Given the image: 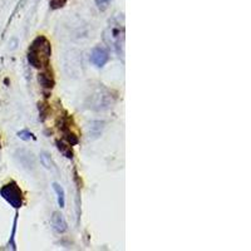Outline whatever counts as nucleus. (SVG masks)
Listing matches in <instances>:
<instances>
[{
  "label": "nucleus",
  "mask_w": 251,
  "mask_h": 251,
  "mask_svg": "<svg viewBox=\"0 0 251 251\" xmlns=\"http://www.w3.org/2000/svg\"><path fill=\"white\" fill-rule=\"evenodd\" d=\"M51 225H53V228L58 234H63L68 230V225H67V221L64 219L60 212H54L53 216H51Z\"/></svg>",
  "instance_id": "nucleus-6"
},
{
  "label": "nucleus",
  "mask_w": 251,
  "mask_h": 251,
  "mask_svg": "<svg viewBox=\"0 0 251 251\" xmlns=\"http://www.w3.org/2000/svg\"><path fill=\"white\" fill-rule=\"evenodd\" d=\"M55 145H57L58 150H59V152H62L64 156L67 157V158H73V151H72L71 149V145H66L64 142H60V141H57L55 142Z\"/></svg>",
  "instance_id": "nucleus-11"
},
{
  "label": "nucleus",
  "mask_w": 251,
  "mask_h": 251,
  "mask_svg": "<svg viewBox=\"0 0 251 251\" xmlns=\"http://www.w3.org/2000/svg\"><path fill=\"white\" fill-rule=\"evenodd\" d=\"M18 137L23 141H30L31 138H34V136H33V133H31L30 131H28V129H23V131L18 132Z\"/></svg>",
  "instance_id": "nucleus-14"
},
{
  "label": "nucleus",
  "mask_w": 251,
  "mask_h": 251,
  "mask_svg": "<svg viewBox=\"0 0 251 251\" xmlns=\"http://www.w3.org/2000/svg\"><path fill=\"white\" fill-rule=\"evenodd\" d=\"M67 1H68V0H50V6L53 9L62 8V6L64 5Z\"/></svg>",
  "instance_id": "nucleus-15"
},
{
  "label": "nucleus",
  "mask_w": 251,
  "mask_h": 251,
  "mask_svg": "<svg viewBox=\"0 0 251 251\" xmlns=\"http://www.w3.org/2000/svg\"><path fill=\"white\" fill-rule=\"evenodd\" d=\"M0 196L14 208H20L23 206V192L14 181L6 183L0 188Z\"/></svg>",
  "instance_id": "nucleus-3"
},
{
  "label": "nucleus",
  "mask_w": 251,
  "mask_h": 251,
  "mask_svg": "<svg viewBox=\"0 0 251 251\" xmlns=\"http://www.w3.org/2000/svg\"><path fill=\"white\" fill-rule=\"evenodd\" d=\"M38 80H39L40 86L43 87V88L51 89L53 88V86H54V79H53L51 75H49L48 72L39 73V75H38Z\"/></svg>",
  "instance_id": "nucleus-8"
},
{
  "label": "nucleus",
  "mask_w": 251,
  "mask_h": 251,
  "mask_svg": "<svg viewBox=\"0 0 251 251\" xmlns=\"http://www.w3.org/2000/svg\"><path fill=\"white\" fill-rule=\"evenodd\" d=\"M93 100L91 103V108L93 109H106L111 106L113 103V100H112V96L108 93V92H98V93L93 94Z\"/></svg>",
  "instance_id": "nucleus-4"
},
{
  "label": "nucleus",
  "mask_w": 251,
  "mask_h": 251,
  "mask_svg": "<svg viewBox=\"0 0 251 251\" xmlns=\"http://www.w3.org/2000/svg\"><path fill=\"white\" fill-rule=\"evenodd\" d=\"M17 223H18V214L15 215V219H14V225H13V231H12V236H10V240H9V248L12 246L13 250H15V243H14V237H15V231H17Z\"/></svg>",
  "instance_id": "nucleus-13"
},
{
  "label": "nucleus",
  "mask_w": 251,
  "mask_h": 251,
  "mask_svg": "<svg viewBox=\"0 0 251 251\" xmlns=\"http://www.w3.org/2000/svg\"><path fill=\"white\" fill-rule=\"evenodd\" d=\"M104 42L109 49L116 53L117 55L123 54L125 49V26L123 22L121 23V17H116L109 22L108 28L104 31Z\"/></svg>",
  "instance_id": "nucleus-2"
},
{
  "label": "nucleus",
  "mask_w": 251,
  "mask_h": 251,
  "mask_svg": "<svg viewBox=\"0 0 251 251\" xmlns=\"http://www.w3.org/2000/svg\"><path fill=\"white\" fill-rule=\"evenodd\" d=\"M103 127H104V122H100V121H93V122L89 123V137H98L100 136L103 131Z\"/></svg>",
  "instance_id": "nucleus-9"
},
{
  "label": "nucleus",
  "mask_w": 251,
  "mask_h": 251,
  "mask_svg": "<svg viewBox=\"0 0 251 251\" xmlns=\"http://www.w3.org/2000/svg\"><path fill=\"white\" fill-rule=\"evenodd\" d=\"M53 188H54L55 194H57L58 205H59L60 208H63L64 206H66V192H64V188L57 182L53 183Z\"/></svg>",
  "instance_id": "nucleus-10"
},
{
  "label": "nucleus",
  "mask_w": 251,
  "mask_h": 251,
  "mask_svg": "<svg viewBox=\"0 0 251 251\" xmlns=\"http://www.w3.org/2000/svg\"><path fill=\"white\" fill-rule=\"evenodd\" d=\"M64 138L67 140V142L69 143L71 146H75L78 143V138L73 132H69V131H64Z\"/></svg>",
  "instance_id": "nucleus-12"
},
{
  "label": "nucleus",
  "mask_w": 251,
  "mask_h": 251,
  "mask_svg": "<svg viewBox=\"0 0 251 251\" xmlns=\"http://www.w3.org/2000/svg\"><path fill=\"white\" fill-rule=\"evenodd\" d=\"M39 158H40V163L44 166V169H47L48 171L57 172V166H55L54 161L51 160L50 154L47 153V152H40Z\"/></svg>",
  "instance_id": "nucleus-7"
},
{
  "label": "nucleus",
  "mask_w": 251,
  "mask_h": 251,
  "mask_svg": "<svg viewBox=\"0 0 251 251\" xmlns=\"http://www.w3.org/2000/svg\"><path fill=\"white\" fill-rule=\"evenodd\" d=\"M112 0H97V5L100 9H106Z\"/></svg>",
  "instance_id": "nucleus-16"
},
{
  "label": "nucleus",
  "mask_w": 251,
  "mask_h": 251,
  "mask_svg": "<svg viewBox=\"0 0 251 251\" xmlns=\"http://www.w3.org/2000/svg\"><path fill=\"white\" fill-rule=\"evenodd\" d=\"M51 47L46 37L40 35L31 43L28 51V62L34 68H43L49 62Z\"/></svg>",
  "instance_id": "nucleus-1"
},
{
  "label": "nucleus",
  "mask_w": 251,
  "mask_h": 251,
  "mask_svg": "<svg viewBox=\"0 0 251 251\" xmlns=\"http://www.w3.org/2000/svg\"><path fill=\"white\" fill-rule=\"evenodd\" d=\"M109 60V53L107 49L102 47H96L91 53V62L98 68H102L107 64Z\"/></svg>",
  "instance_id": "nucleus-5"
}]
</instances>
